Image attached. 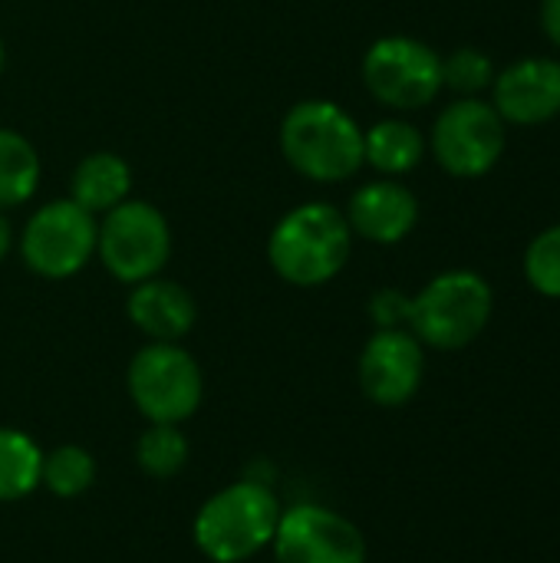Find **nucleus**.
I'll return each mask as SVG.
<instances>
[{
    "mask_svg": "<svg viewBox=\"0 0 560 563\" xmlns=\"http://www.w3.org/2000/svg\"><path fill=\"white\" fill-rule=\"evenodd\" d=\"M360 76L366 92L393 109V112H416L439 99L442 86V56L406 33H389L370 43L360 63Z\"/></svg>",
    "mask_w": 560,
    "mask_h": 563,
    "instance_id": "0eeeda50",
    "label": "nucleus"
},
{
    "mask_svg": "<svg viewBox=\"0 0 560 563\" xmlns=\"http://www.w3.org/2000/svg\"><path fill=\"white\" fill-rule=\"evenodd\" d=\"M495 63L479 46H459L442 56V86L455 96H482L495 82Z\"/></svg>",
    "mask_w": 560,
    "mask_h": 563,
    "instance_id": "412c9836",
    "label": "nucleus"
},
{
    "mask_svg": "<svg viewBox=\"0 0 560 563\" xmlns=\"http://www.w3.org/2000/svg\"><path fill=\"white\" fill-rule=\"evenodd\" d=\"M409 300H413V297H406V294L396 290V287L380 290V294L370 300V317H373L376 330H399V327L409 330Z\"/></svg>",
    "mask_w": 560,
    "mask_h": 563,
    "instance_id": "5701e85b",
    "label": "nucleus"
},
{
    "mask_svg": "<svg viewBox=\"0 0 560 563\" xmlns=\"http://www.w3.org/2000/svg\"><path fill=\"white\" fill-rule=\"evenodd\" d=\"M426 142L446 175L482 178L502 162L508 145V125L488 99L459 96L436 115Z\"/></svg>",
    "mask_w": 560,
    "mask_h": 563,
    "instance_id": "6e6552de",
    "label": "nucleus"
},
{
    "mask_svg": "<svg viewBox=\"0 0 560 563\" xmlns=\"http://www.w3.org/2000/svg\"><path fill=\"white\" fill-rule=\"evenodd\" d=\"M281 155L307 181L337 185L353 178L363 162V129L333 99H304L281 122Z\"/></svg>",
    "mask_w": 560,
    "mask_h": 563,
    "instance_id": "f03ea898",
    "label": "nucleus"
},
{
    "mask_svg": "<svg viewBox=\"0 0 560 563\" xmlns=\"http://www.w3.org/2000/svg\"><path fill=\"white\" fill-rule=\"evenodd\" d=\"M99 218L79 208L73 198L46 201L23 224L17 247L23 264L43 280L76 277L96 257Z\"/></svg>",
    "mask_w": 560,
    "mask_h": 563,
    "instance_id": "1a4fd4ad",
    "label": "nucleus"
},
{
    "mask_svg": "<svg viewBox=\"0 0 560 563\" xmlns=\"http://www.w3.org/2000/svg\"><path fill=\"white\" fill-rule=\"evenodd\" d=\"M96 257L119 284L158 277L172 257V224L145 198H125L99 218Z\"/></svg>",
    "mask_w": 560,
    "mask_h": 563,
    "instance_id": "423d86ee",
    "label": "nucleus"
},
{
    "mask_svg": "<svg viewBox=\"0 0 560 563\" xmlns=\"http://www.w3.org/2000/svg\"><path fill=\"white\" fill-rule=\"evenodd\" d=\"M3 66H7V46H3V36H0V76H3Z\"/></svg>",
    "mask_w": 560,
    "mask_h": 563,
    "instance_id": "a878e982",
    "label": "nucleus"
},
{
    "mask_svg": "<svg viewBox=\"0 0 560 563\" xmlns=\"http://www.w3.org/2000/svg\"><path fill=\"white\" fill-rule=\"evenodd\" d=\"M191 445L182 432V426L149 422V429L135 442V462L152 478H175L188 465Z\"/></svg>",
    "mask_w": 560,
    "mask_h": 563,
    "instance_id": "aec40b11",
    "label": "nucleus"
},
{
    "mask_svg": "<svg viewBox=\"0 0 560 563\" xmlns=\"http://www.w3.org/2000/svg\"><path fill=\"white\" fill-rule=\"evenodd\" d=\"M271 551L277 563H366V538L333 508L304 501L281 511Z\"/></svg>",
    "mask_w": 560,
    "mask_h": 563,
    "instance_id": "9d476101",
    "label": "nucleus"
},
{
    "mask_svg": "<svg viewBox=\"0 0 560 563\" xmlns=\"http://www.w3.org/2000/svg\"><path fill=\"white\" fill-rule=\"evenodd\" d=\"M43 452L40 445L20 432L0 426V501H20L40 488Z\"/></svg>",
    "mask_w": 560,
    "mask_h": 563,
    "instance_id": "a211bd4d",
    "label": "nucleus"
},
{
    "mask_svg": "<svg viewBox=\"0 0 560 563\" xmlns=\"http://www.w3.org/2000/svg\"><path fill=\"white\" fill-rule=\"evenodd\" d=\"M129 191H132V168L116 152L86 155L73 168V178H69V198L96 218H102L106 211L132 198Z\"/></svg>",
    "mask_w": 560,
    "mask_h": 563,
    "instance_id": "dca6fc26",
    "label": "nucleus"
},
{
    "mask_svg": "<svg viewBox=\"0 0 560 563\" xmlns=\"http://www.w3.org/2000/svg\"><path fill=\"white\" fill-rule=\"evenodd\" d=\"M360 389L383 409L406 406L426 376V353L413 330H376L360 353Z\"/></svg>",
    "mask_w": 560,
    "mask_h": 563,
    "instance_id": "9b49d317",
    "label": "nucleus"
},
{
    "mask_svg": "<svg viewBox=\"0 0 560 563\" xmlns=\"http://www.w3.org/2000/svg\"><path fill=\"white\" fill-rule=\"evenodd\" d=\"M343 214L353 238L393 247L416 231L419 198L399 178H373L350 195Z\"/></svg>",
    "mask_w": 560,
    "mask_h": 563,
    "instance_id": "ddd939ff",
    "label": "nucleus"
},
{
    "mask_svg": "<svg viewBox=\"0 0 560 563\" xmlns=\"http://www.w3.org/2000/svg\"><path fill=\"white\" fill-rule=\"evenodd\" d=\"M125 313L149 343H182L198 320L195 297L178 280H168L162 274L132 284Z\"/></svg>",
    "mask_w": 560,
    "mask_h": 563,
    "instance_id": "4468645a",
    "label": "nucleus"
},
{
    "mask_svg": "<svg viewBox=\"0 0 560 563\" xmlns=\"http://www.w3.org/2000/svg\"><path fill=\"white\" fill-rule=\"evenodd\" d=\"M40 175L36 145L23 132L0 125V211L26 205L40 188Z\"/></svg>",
    "mask_w": 560,
    "mask_h": 563,
    "instance_id": "f3484780",
    "label": "nucleus"
},
{
    "mask_svg": "<svg viewBox=\"0 0 560 563\" xmlns=\"http://www.w3.org/2000/svg\"><path fill=\"white\" fill-rule=\"evenodd\" d=\"M96 482V459L83 445H59L53 452H43V468H40V485L63 498H83Z\"/></svg>",
    "mask_w": 560,
    "mask_h": 563,
    "instance_id": "6ab92c4d",
    "label": "nucleus"
},
{
    "mask_svg": "<svg viewBox=\"0 0 560 563\" xmlns=\"http://www.w3.org/2000/svg\"><path fill=\"white\" fill-rule=\"evenodd\" d=\"M281 511L284 508L267 485L234 482L198 508L191 534L211 563H244L271 548Z\"/></svg>",
    "mask_w": 560,
    "mask_h": 563,
    "instance_id": "7ed1b4c3",
    "label": "nucleus"
},
{
    "mask_svg": "<svg viewBox=\"0 0 560 563\" xmlns=\"http://www.w3.org/2000/svg\"><path fill=\"white\" fill-rule=\"evenodd\" d=\"M541 33L560 49V0H541Z\"/></svg>",
    "mask_w": 560,
    "mask_h": 563,
    "instance_id": "b1692460",
    "label": "nucleus"
},
{
    "mask_svg": "<svg viewBox=\"0 0 560 563\" xmlns=\"http://www.w3.org/2000/svg\"><path fill=\"white\" fill-rule=\"evenodd\" d=\"M125 389L145 422L182 426L201 406L205 376L182 343H145L129 363Z\"/></svg>",
    "mask_w": 560,
    "mask_h": 563,
    "instance_id": "39448f33",
    "label": "nucleus"
},
{
    "mask_svg": "<svg viewBox=\"0 0 560 563\" xmlns=\"http://www.w3.org/2000/svg\"><path fill=\"white\" fill-rule=\"evenodd\" d=\"M353 231L330 201H304L284 211L267 238V264L290 287H323L347 267Z\"/></svg>",
    "mask_w": 560,
    "mask_h": 563,
    "instance_id": "f257e3e1",
    "label": "nucleus"
},
{
    "mask_svg": "<svg viewBox=\"0 0 560 563\" xmlns=\"http://www.w3.org/2000/svg\"><path fill=\"white\" fill-rule=\"evenodd\" d=\"M426 152V135L403 115H389L363 129V162L380 172V178H403L416 172Z\"/></svg>",
    "mask_w": 560,
    "mask_h": 563,
    "instance_id": "2eb2a0df",
    "label": "nucleus"
},
{
    "mask_svg": "<svg viewBox=\"0 0 560 563\" xmlns=\"http://www.w3.org/2000/svg\"><path fill=\"white\" fill-rule=\"evenodd\" d=\"M525 280L535 294L560 300V224H551L525 247Z\"/></svg>",
    "mask_w": 560,
    "mask_h": 563,
    "instance_id": "4be33fe9",
    "label": "nucleus"
},
{
    "mask_svg": "<svg viewBox=\"0 0 560 563\" xmlns=\"http://www.w3.org/2000/svg\"><path fill=\"white\" fill-rule=\"evenodd\" d=\"M505 125H545L560 115V59L525 56L495 73L492 99Z\"/></svg>",
    "mask_w": 560,
    "mask_h": 563,
    "instance_id": "f8f14e48",
    "label": "nucleus"
},
{
    "mask_svg": "<svg viewBox=\"0 0 560 563\" xmlns=\"http://www.w3.org/2000/svg\"><path fill=\"white\" fill-rule=\"evenodd\" d=\"M10 247H13V228H10V221L3 218V211H0V264H3V257L10 254Z\"/></svg>",
    "mask_w": 560,
    "mask_h": 563,
    "instance_id": "393cba45",
    "label": "nucleus"
},
{
    "mask_svg": "<svg viewBox=\"0 0 560 563\" xmlns=\"http://www.w3.org/2000/svg\"><path fill=\"white\" fill-rule=\"evenodd\" d=\"M495 313L492 284L479 271H442L409 300V330L422 346L465 350L475 343Z\"/></svg>",
    "mask_w": 560,
    "mask_h": 563,
    "instance_id": "20e7f679",
    "label": "nucleus"
}]
</instances>
